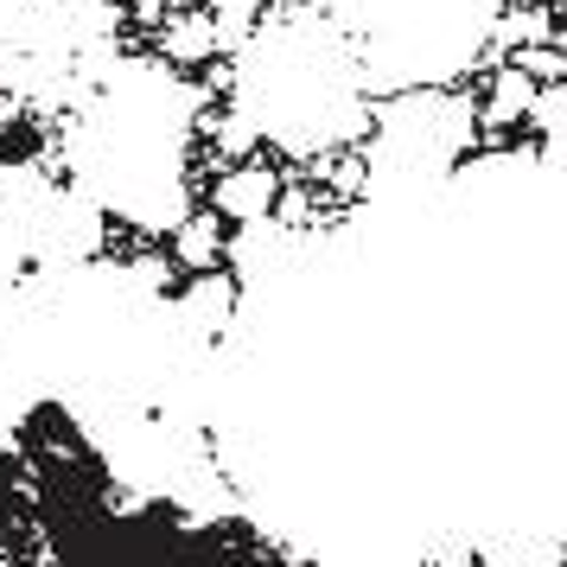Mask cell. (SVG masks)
<instances>
[{
  "mask_svg": "<svg viewBox=\"0 0 567 567\" xmlns=\"http://www.w3.org/2000/svg\"><path fill=\"white\" fill-rule=\"evenodd\" d=\"M275 198H281V173L268 166V159H236V166H224L217 179H210V198L205 205L224 217V224H261L268 210H275Z\"/></svg>",
  "mask_w": 567,
  "mask_h": 567,
  "instance_id": "6da1fadb",
  "label": "cell"
},
{
  "mask_svg": "<svg viewBox=\"0 0 567 567\" xmlns=\"http://www.w3.org/2000/svg\"><path fill=\"white\" fill-rule=\"evenodd\" d=\"M154 52L159 64H173V71H205L210 58H217V27H210V13L192 0V7H166V20L154 27Z\"/></svg>",
  "mask_w": 567,
  "mask_h": 567,
  "instance_id": "7a4b0ae2",
  "label": "cell"
},
{
  "mask_svg": "<svg viewBox=\"0 0 567 567\" xmlns=\"http://www.w3.org/2000/svg\"><path fill=\"white\" fill-rule=\"evenodd\" d=\"M166 261H173V268H185V275H205V268H224V261H230V224H224V217H217L210 205L185 210L179 224H173Z\"/></svg>",
  "mask_w": 567,
  "mask_h": 567,
  "instance_id": "3957f363",
  "label": "cell"
},
{
  "mask_svg": "<svg viewBox=\"0 0 567 567\" xmlns=\"http://www.w3.org/2000/svg\"><path fill=\"white\" fill-rule=\"evenodd\" d=\"M536 90L542 83L504 58V64H491L485 96H478V109H472V122H478V128H523V122H529V103H536Z\"/></svg>",
  "mask_w": 567,
  "mask_h": 567,
  "instance_id": "277c9868",
  "label": "cell"
},
{
  "mask_svg": "<svg viewBox=\"0 0 567 567\" xmlns=\"http://www.w3.org/2000/svg\"><path fill=\"white\" fill-rule=\"evenodd\" d=\"M548 32H555V7H542V0H511V7L497 13V27H491V64H504V58L523 52V45H548Z\"/></svg>",
  "mask_w": 567,
  "mask_h": 567,
  "instance_id": "5b68a950",
  "label": "cell"
},
{
  "mask_svg": "<svg viewBox=\"0 0 567 567\" xmlns=\"http://www.w3.org/2000/svg\"><path fill=\"white\" fill-rule=\"evenodd\" d=\"M192 122H198V141L210 147V159H217V166H236V159H249L261 147V134L249 128V115H243L236 103L230 109H198Z\"/></svg>",
  "mask_w": 567,
  "mask_h": 567,
  "instance_id": "8992f818",
  "label": "cell"
},
{
  "mask_svg": "<svg viewBox=\"0 0 567 567\" xmlns=\"http://www.w3.org/2000/svg\"><path fill=\"white\" fill-rule=\"evenodd\" d=\"M185 319L198 326V332H217V326H230L236 312V275H224V268H205V275H192L179 293Z\"/></svg>",
  "mask_w": 567,
  "mask_h": 567,
  "instance_id": "52a82bcc",
  "label": "cell"
},
{
  "mask_svg": "<svg viewBox=\"0 0 567 567\" xmlns=\"http://www.w3.org/2000/svg\"><path fill=\"white\" fill-rule=\"evenodd\" d=\"M516 71H529L536 83H561L567 78V58L555 52V45H523V52H511Z\"/></svg>",
  "mask_w": 567,
  "mask_h": 567,
  "instance_id": "ba28073f",
  "label": "cell"
},
{
  "mask_svg": "<svg viewBox=\"0 0 567 567\" xmlns=\"http://www.w3.org/2000/svg\"><path fill=\"white\" fill-rule=\"evenodd\" d=\"M128 13H134V27H147V32H154L159 20H166V0H134Z\"/></svg>",
  "mask_w": 567,
  "mask_h": 567,
  "instance_id": "9c48e42d",
  "label": "cell"
},
{
  "mask_svg": "<svg viewBox=\"0 0 567 567\" xmlns=\"http://www.w3.org/2000/svg\"><path fill=\"white\" fill-rule=\"evenodd\" d=\"M555 7H561V13H567V0H555Z\"/></svg>",
  "mask_w": 567,
  "mask_h": 567,
  "instance_id": "30bf717a",
  "label": "cell"
},
{
  "mask_svg": "<svg viewBox=\"0 0 567 567\" xmlns=\"http://www.w3.org/2000/svg\"><path fill=\"white\" fill-rule=\"evenodd\" d=\"M179 7H192V0H179Z\"/></svg>",
  "mask_w": 567,
  "mask_h": 567,
  "instance_id": "8fae6325",
  "label": "cell"
}]
</instances>
